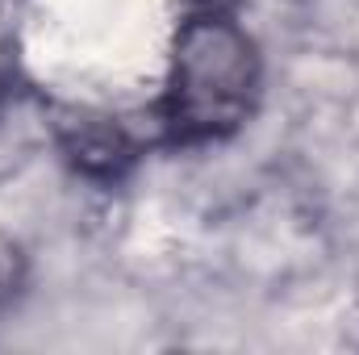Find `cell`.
Segmentation results:
<instances>
[{"instance_id": "cell-2", "label": "cell", "mask_w": 359, "mask_h": 355, "mask_svg": "<svg viewBox=\"0 0 359 355\" xmlns=\"http://www.w3.org/2000/svg\"><path fill=\"white\" fill-rule=\"evenodd\" d=\"M55 142L67 159V168L76 176L92 184H117L138 159V142L130 138V130L100 113V109H59L55 113Z\"/></svg>"}, {"instance_id": "cell-4", "label": "cell", "mask_w": 359, "mask_h": 355, "mask_svg": "<svg viewBox=\"0 0 359 355\" xmlns=\"http://www.w3.org/2000/svg\"><path fill=\"white\" fill-rule=\"evenodd\" d=\"M192 4H205V8H234V0H192Z\"/></svg>"}, {"instance_id": "cell-1", "label": "cell", "mask_w": 359, "mask_h": 355, "mask_svg": "<svg viewBox=\"0 0 359 355\" xmlns=\"http://www.w3.org/2000/svg\"><path fill=\"white\" fill-rule=\"evenodd\" d=\"M264 88L255 38L230 8L196 4L176 29L159 121L172 142H217L238 134Z\"/></svg>"}, {"instance_id": "cell-5", "label": "cell", "mask_w": 359, "mask_h": 355, "mask_svg": "<svg viewBox=\"0 0 359 355\" xmlns=\"http://www.w3.org/2000/svg\"><path fill=\"white\" fill-rule=\"evenodd\" d=\"M0 100H4V84H0Z\"/></svg>"}, {"instance_id": "cell-3", "label": "cell", "mask_w": 359, "mask_h": 355, "mask_svg": "<svg viewBox=\"0 0 359 355\" xmlns=\"http://www.w3.org/2000/svg\"><path fill=\"white\" fill-rule=\"evenodd\" d=\"M21 284H25V251L8 230H0V309L21 293Z\"/></svg>"}]
</instances>
